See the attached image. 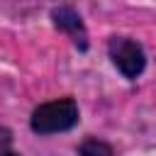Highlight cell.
Listing matches in <instances>:
<instances>
[{"mask_svg": "<svg viewBox=\"0 0 156 156\" xmlns=\"http://www.w3.org/2000/svg\"><path fill=\"white\" fill-rule=\"evenodd\" d=\"M78 124V105L71 98L54 100L46 105H39L32 115V129L37 134H54L66 132Z\"/></svg>", "mask_w": 156, "mask_h": 156, "instance_id": "cell-1", "label": "cell"}, {"mask_svg": "<svg viewBox=\"0 0 156 156\" xmlns=\"http://www.w3.org/2000/svg\"><path fill=\"white\" fill-rule=\"evenodd\" d=\"M107 49H110L112 63L119 68V73H122L124 78H136V76L144 71L146 56H144V49H141L136 41H132V39H127V37H115Z\"/></svg>", "mask_w": 156, "mask_h": 156, "instance_id": "cell-2", "label": "cell"}, {"mask_svg": "<svg viewBox=\"0 0 156 156\" xmlns=\"http://www.w3.org/2000/svg\"><path fill=\"white\" fill-rule=\"evenodd\" d=\"M51 17H54V24H56L61 32L71 34V39L76 41L78 49H85V46H88V32H85L83 20L78 17V12H73L71 7H58V10L51 12Z\"/></svg>", "mask_w": 156, "mask_h": 156, "instance_id": "cell-3", "label": "cell"}, {"mask_svg": "<svg viewBox=\"0 0 156 156\" xmlns=\"http://www.w3.org/2000/svg\"><path fill=\"white\" fill-rule=\"evenodd\" d=\"M0 156H17V154L10 151V149H0Z\"/></svg>", "mask_w": 156, "mask_h": 156, "instance_id": "cell-5", "label": "cell"}, {"mask_svg": "<svg viewBox=\"0 0 156 156\" xmlns=\"http://www.w3.org/2000/svg\"><path fill=\"white\" fill-rule=\"evenodd\" d=\"M80 156H115L112 149L105 144V141H98V139H85L78 149Z\"/></svg>", "mask_w": 156, "mask_h": 156, "instance_id": "cell-4", "label": "cell"}]
</instances>
